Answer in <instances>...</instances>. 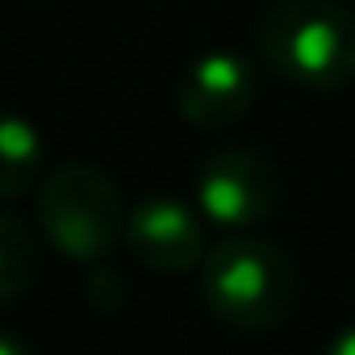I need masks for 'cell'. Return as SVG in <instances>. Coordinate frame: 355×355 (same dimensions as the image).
<instances>
[{"label": "cell", "mask_w": 355, "mask_h": 355, "mask_svg": "<svg viewBox=\"0 0 355 355\" xmlns=\"http://www.w3.org/2000/svg\"><path fill=\"white\" fill-rule=\"evenodd\" d=\"M268 67L313 92H330L355 76V21L334 0H280L259 21Z\"/></svg>", "instance_id": "6da1fadb"}, {"label": "cell", "mask_w": 355, "mask_h": 355, "mask_svg": "<svg viewBox=\"0 0 355 355\" xmlns=\"http://www.w3.org/2000/svg\"><path fill=\"white\" fill-rule=\"evenodd\" d=\"M209 313L230 330H272L297 301V268L263 239H226L201 272Z\"/></svg>", "instance_id": "7a4b0ae2"}, {"label": "cell", "mask_w": 355, "mask_h": 355, "mask_svg": "<svg viewBox=\"0 0 355 355\" xmlns=\"http://www.w3.org/2000/svg\"><path fill=\"white\" fill-rule=\"evenodd\" d=\"M38 218L55 251L71 263H101L125 230L117 184L88 163H63L46 175Z\"/></svg>", "instance_id": "3957f363"}, {"label": "cell", "mask_w": 355, "mask_h": 355, "mask_svg": "<svg viewBox=\"0 0 355 355\" xmlns=\"http://www.w3.org/2000/svg\"><path fill=\"white\" fill-rule=\"evenodd\" d=\"M197 201L201 214L226 230H243L268 218L276 205V171L255 155V150H218L197 180Z\"/></svg>", "instance_id": "277c9868"}, {"label": "cell", "mask_w": 355, "mask_h": 355, "mask_svg": "<svg viewBox=\"0 0 355 355\" xmlns=\"http://www.w3.org/2000/svg\"><path fill=\"white\" fill-rule=\"evenodd\" d=\"M251 101H255V67L234 51H214L189 63V71L180 76L175 109L197 130H218L239 121Z\"/></svg>", "instance_id": "5b68a950"}, {"label": "cell", "mask_w": 355, "mask_h": 355, "mask_svg": "<svg viewBox=\"0 0 355 355\" xmlns=\"http://www.w3.org/2000/svg\"><path fill=\"white\" fill-rule=\"evenodd\" d=\"M125 243L150 272H189L205 259V230L197 214L171 197L142 201L125 218Z\"/></svg>", "instance_id": "8992f818"}, {"label": "cell", "mask_w": 355, "mask_h": 355, "mask_svg": "<svg viewBox=\"0 0 355 355\" xmlns=\"http://www.w3.org/2000/svg\"><path fill=\"white\" fill-rule=\"evenodd\" d=\"M42 171V134L17 113H0V201L21 197Z\"/></svg>", "instance_id": "52a82bcc"}, {"label": "cell", "mask_w": 355, "mask_h": 355, "mask_svg": "<svg viewBox=\"0 0 355 355\" xmlns=\"http://www.w3.org/2000/svg\"><path fill=\"white\" fill-rule=\"evenodd\" d=\"M34 272H38V243H34V234L17 218L0 214V305L17 301L30 288Z\"/></svg>", "instance_id": "ba28073f"}, {"label": "cell", "mask_w": 355, "mask_h": 355, "mask_svg": "<svg viewBox=\"0 0 355 355\" xmlns=\"http://www.w3.org/2000/svg\"><path fill=\"white\" fill-rule=\"evenodd\" d=\"M334 351H338V355H355V330H351V334H343Z\"/></svg>", "instance_id": "9c48e42d"}, {"label": "cell", "mask_w": 355, "mask_h": 355, "mask_svg": "<svg viewBox=\"0 0 355 355\" xmlns=\"http://www.w3.org/2000/svg\"><path fill=\"white\" fill-rule=\"evenodd\" d=\"M21 351H26L21 343H0V355H21Z\"/></svg>", "instance_id": "30bf717a"}]
</instances>
